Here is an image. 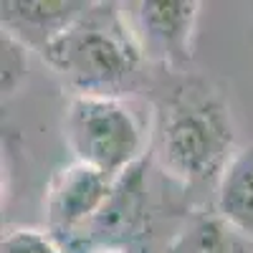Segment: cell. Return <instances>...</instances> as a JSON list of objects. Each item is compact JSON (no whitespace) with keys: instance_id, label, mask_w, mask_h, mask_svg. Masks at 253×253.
<instances>
[{"instance_id":"6da1fadb","label":"cell","mask_w":253,"mask_h":253,"mask_svg":"<svg viewBox=\"0 0 253 253\" xmlns=\"http://www.w3.org/2000/svg\"><path fill=\"white\" fill-rule=\"evenodd\" d=\"M117 3H91L76 23L46 48L48 66L76 94L114 96L144 53L126 13Z\"/></svg>"},{"instance_id":"7a4b0ae2","label":"cell","mask_w":253,"mask_h":253,"mask_svg":"<svg viewBox=\"0 0 253 253\" xmlns=\"http://www.w3.org/2000/svg\"><path fill=\"white\" fill-rule=\"evenodd\" d=\"M63 137L74 162L89 165L114 182L144 150L134 112L117 96L74 94L63 117Z\"/></svg>"},{"instance_id":"3957f363","label":"cell","mask_w":253,"mask_h":253,"mask_svg":"<svg viewBox=\"0 0 253 253\" xmlns=\"http://www.w3.org/2000/svg\"><path fill=\"white\" fill-rule=\"evenodd\" d=\"M230 144L233 124L223 104L213 96H185L165 117L160 155L165 170L190 182L228 162Z\"/></svg>"},{"instance_id":"277c9868","label":"cell","mask_w":253,"mask_h":253,"mask_svg":"<svg viewBox=\"0 0 253 253\" xmlns=\"http://www.w3.org/2000/svg\"><path fill=\"white\" fill-rule=\"evenodd\" d=\"M124 13L144 58H155L170 66H182L193 58V36L200 3L142 0V3H132Z\"/></svg>"},{"instance_id":"5b68a950","label":"cell","mask_w":253,"mask_h":253,"mask_svg":"<svg viewBox=\"0 0 253 253\" xmlns=\"http://www.w3.org/2000/svg\"><path fill=\"white\" fill-rule=\"evenodd\" d=\"M112 190L114 180H109L89 165L71 162L53 177L46 193L48 228L58 236H66L71 230L81 228L107 205Z\"/></svg>"},{"instance_id":"8992f818","label":"cell","mask_w":253,"mask_h":253,"mask_svg":"<svg viewBox=\"0 0 253 253\" xmlns=\"http://www.w3.org/2000/svg\"><path fill=\"white\" fill-rule=\"evenodd\" d=\"M89 5L91 0H3L0 23L3 33L43 56L53 41L89 10Z\"/></svg>"},{"instance_id":"52a82bcc","label":"cell","mask_w":253,"mask_h":253,"mask_svg":"<svg viewBox=\"0 0 253 253\" xmlns=\"http://www.w3.org/2000/svg\"><path fill=\"white\" fill-rule=\"evenodd\" d=\"M218 215L238 228L253 233V142L228 157L218 182Z\"/></svg>"},{"instance_id":"ba28073f","label":"cell","mask_w":253,"mask_h":253,"mask_svg":"<svg viewBox=\"0 0 253 253\" xmlns=\"http://www.w3.org/2000/svg\"><path fill=\"white\" fill-rule=\"evenodd\" d=\"M167 253H251V236L241 233L220 215L200 218L172 241Z\"/></svg>"},{"instance_id":"9c48e42d","label":"cell","mask_w":253,"mask_h":253,"mask_svg":"<svg viewBox=\"0 0 253 253\" xmlns=\"http://www.w3.org/2000/svg\"><path fill=\"white\" fill-rule=\"evenodd\" d=\"M0 253H66V248L48 233L20 228V230H10L8 236H3Z\"/></svg>"},{"instance_id":"30bf717a","label":"cell","mask_w":253,"mask_h":253,"mask_svg":"<svg viewBox=\"0 0 253 253\" xmlns=\"http://www.w3.org/2000/svg\"><path fill=\"white\" fill-rule=\"evenodd\" d=\"M3 94H13L20 79L26 76V46H20L15 38L3 33Z\"/></svg>"},{"instance_id":"8fae6325","label":"cell","mask_w":253,"mask_h":253,"mask_svg":"<svg viewBox=\"0 0 253 253\" xmlns=\"http://www.w3.org/2000/svg\"><path fill=\"white\" fill-rule=\"evenodd\" d=\"M101 253H119V251H101Z\"/></svg>"}]
</instances>
